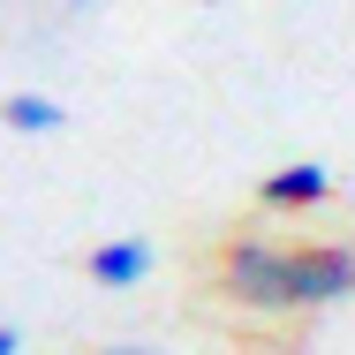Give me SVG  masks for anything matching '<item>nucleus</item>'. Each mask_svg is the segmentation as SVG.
Wrapping results in <instances>:
<instances>
[{"instance_id": "f257e3e1", "label": "nucleus", "mask_w": 355, "mask_h": 355, "mask_svg": "<svg viewBox=\"0 0 355 355\" xmlns=\"http://www.w3.org/2000/svg\"><path fill=\"white\" fill-rule=\"evenodd\" d=\"M219 280H227V295L242 310L280 318V310H295V250L287 242H265V234H234L227 257H219Z\"/></svg>"}, {"instance_id": "f03ea898", "label": "nucleus", "mask_w": 355, "mask_h": 355, "mask_svg": "<svg viewBox=\"0 0 355 355\" xmlns=\"http://www.w3.org/2000/svg\"><path fill=\"white\" fill-rule=\"evenodd\" d=\"M355 302V250L348 242H295V310Z\"/></svg>"}, {"instance_id": "7ed1b4c3", "label": "nucleus", "mask_w": 355, "mask_h": 355, "mask_svg": "<svg viewBox=\"0 0 355 355\" xmlns=\"http://www.w3.org/2000/svg\"><path fill=\"white\" fill-rule=\"evenodd\" d=\"M257 205H265V212H318V205H333V166H325V159L272 166V174L257 182Z\"/></svg>"}, {"instance_id": "20e7f679", "label": "nucleus", "mask_w": 355, "mask_h": 355, "mask_svg": "<svg viewBox=\"0 0 355 355\" xmlns=\"http://www.w3.org/2000/svg\"><path fill=\"white\" fill-rule=\"evenodd\" d=\"M151 265H159V250L144 242V234H121V242H98L91 257H83V272L98 287H144L151 280Z\"/></svg>"}, {"instance_id": "39448f33", "label": "nucleus", "mask_w": 355, "mask_h": 355, "mask_svg": "<svg viewBox=\"0 0 355 355\" xmlns=\"http://www.w3.org/2000/svg\"><path fill=\"white\" fill-rule=\"evenodd\" d=\"M0 121H8L15 137H53V129L69 121V106L46 98V91H8V98H0Z\"/></svg>"}, {"instance_id": "423d86ee", "label": "nucleus", "mask_w": 355, "mask_h": 355, "mask_svg": "<svg viewBox=\"0 0 355 355\" xmlns=\"http://www.w3.org/2000/svg\"><path fill=\"white\" fill-rule=\"evenodd\" d=\"M91 355H166V348H144V340H106V348H91Z\"/></svg>"}, {"instance_id": "0eeeda50", "label": "nucleus", "mask_w": 355, "mask_h": 355, "mask_svg": "<svg viewBox=\"0 0 355 355\" xmlns=\"http://www.w3.org/2000/svg\"><path fill=\"white\" fill-rule=\"evenodd\" d=\"M0 355H23V333L15 325H0Z\"/></svg>"}, {"instance_id": "6e6552de", "label": "nucleus", "mask_w": 355, "mask_h": 355, "mask_svg": "<svg viewBox=\"0 0 355 355\" xmlns=\"http://www.w3.org/2000/svg\"><path fill=\"white\" fill-rule=\"evenodd\" d=\"M69 8H91V0H69Z\"/></svg>"}]
</instances>
